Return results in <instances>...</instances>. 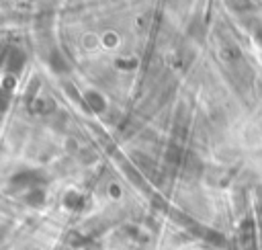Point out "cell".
I'll use <instances>...</instances> for the list:
<instances>
[{"mask_svg": "<svg viewBox=\"0 0 262 250\" xmlns=\"http://www.w3.org/2000/svg\"><path fill=\"white\" fill-rule=\"evenodd\" d=\"M86 100L90 102V107H92L94 111H102V109H104V100H102V96L96 94L94 90H88V92H86Z\"/></svg>", "mask_w": 262, "mask_h": 250, "instance_id": "6da1fadb", "label": "cell"}]
</instances>
